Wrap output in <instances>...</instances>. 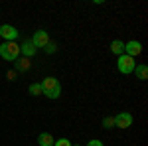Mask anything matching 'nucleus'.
<instances>
[{
    "label": "nucleus",
    "instance_id": "1",
    "mask_svg": "<svg viewBox=\"0 0 148 146\" xmlns=\"http://www.w3.org/2000/svg\"><path fill=\"white\" fill-rule=\"evenodd\" d=\"M42 91H44V95H46L47 99H59L61 97V85H59V81L56 77H46L42 81Z\"/></svg>",
    "mask_w": 148,
    "mask_h": 146
},
{
    "label": "nucleus",
    "instance_id": "2",
    "mask_svg": "<svg viewBox=\"0 0 148 146\" xmlns=\"http://www.w3.org/2000/svg\"><path fill=\"white\" fill-rule=\"evenodd\" d=\"M0 57L6 61H16L20 57V45L16 42H4L0 45Z\"/></svg>",
    "mask_w": 148,
    "mask_h": 146
},
{
    "label": "nucleus",
    "instance_id": "3",
    "mask_svg": "<svg viewBox=\"0 0 148 146\" xmlns=\"http://www.w3.org/2000/svg\"><path fill=\"white\" fill-rule=\"evenodd\" d=\"M136 67V61H134V57H128V56H119L116 59V69L123 73V75H128V73H132Z\"/></svg>",
    "mask_w": 148,
    "mask_h": 146
},
{
    "label": "nucleus",
    "instance_id": "4",
    "mask_svg": "<svg viewBox=\"0 0 148 146\" xmlns=\"http://www.w3.org/2000/svg\"><path fill=\"white\" fill-rule=\"evenodd\" d=\"M32 44H34L36 49H44L47 44H49V34H47L46 30H36L34 36H32Z\"/></svg>",
    "mask_w": 148,
    "mask_h": 146
},
{
    "label": "nucleus",
    "instance_id": "5",
    "mask_svg": "<svg viewBox=\"0 0 148 146\" xmlns=\"http://www.w3.org/2000/svg\"><path fill=\"white\" fill-rule=\"evenodd\" d=\"M0 36H2L6 42H16L18 36H20V32H18L14 26H10V24H2V26H0Z\"/></svg>",
    "mask_w": 148,
    "mask_h": 146
},
{
    "label": "nucleus",
    "instance_id": "6",
    "mask_svg": "<svg viewBox=\"0 0 148 146\" xmlns=\"http://www.w3.org/2000/svg\"><path fill=\"white\" fill-rule=\"evenodd\" d=\"M132 114L130 112H119L116 117H114V128H128V126H132Z\"/></svg>",
    "mask_w": 148,
    "mask_h": 146
},
{
    "label": "nucleus",
    "instance_id": "7",
    "mask_svg": "<svg viewBox=\"0 0 148 146\" xmlns=\"http://www.w3.org/2000/svg\"><path fill=\"white\" fill-rule=\"evenodd\" d=\"M142 53V44L136 42V40H132V42H126L125 44V56L128 57H136Z\"/></svg>",
    "mask_w": 148,
    "mask_h": 146
},
{
    "label": "nucleus",
    "instance_id": "8",
    "mask_svg": "<svg viewBox=\"0 0 148 146\" xmlns=\"http://www.w3.org/2000/svg\"><path fill=\"white\" fill-rule=\"evenodd\" d=\"M20 53H22L24 57H28V59H32V57L38 53V49L34 47L32 40H24L22 44H20Z\"/></svg>",
    "mask_w": 148,
    "mask_h": 146
},
{
    "label": "nucleus",
    "instance_id": "9",
    "mask_svg": "<svg viewBox=\"0 0 148 146\" xmlns=\"http://www.w3.org/2000/svg\"><path fill=\"white\" fill-rule=\"evenodd\" d=\"M14 63H16V69H14L16 73H24V71H28V69L32 67V61L28 57H18Z\"/></svg>",
    "mask_w": 148,
    "mask_h": 146
},
{
    "label": "nucleus",
    "instance_id": "10",
    "mask_svg": "<svg viewBox=\"0 0 148 146\" xmlns=\"http://www.w3.org/2000/svg\"><path fill=\"white\" fill-rule=\"evenodd\" d=\"M111 51H113L114 56H125V42L123 40H113L111 42Z\"/></svg>",
    "mask_w": 148,
    "mask_h": 146
},
{
    "label": "nucleus",
    "instance_id": "11",
    "mask_svg": "<svg viewBox=\"0 0 148 146\" xmlns=\"http://www.w3.org/2000/svg\"><path fill=\"white\" fill-rule=\"evenodd\" d=\"M53 142H56V138L49 132H42V134L38 136V144L40 146H53Z\"/></svg>",
    "mask_w": 148,
    "mask_h": 146
},
{
    "label": "nucleus",
    "instance_id": "12",
    "mask_svg": "<svg viewBox=\"0 0 148 146\" xmlns=\"http://www.w3.org/2000/svg\"><path fill=\"white\" fill-rule=\"evenodd\" d=\"M134 71H136V77L140 79V81H146V79H148V67L144 65V63L136 65V67H134Z\"/></svg>",
    "mask_w": 148,
    "mask_h": 146
},
{
    "label": "nucleus",
    "instance_id": "13",
    "mask_svg": "<svg viewBox=\"0 0 148 146\" xmlns=\"http://www.w3.org/2000/svg\"><path fill=\"white\" fill-rule=\"evenodd\" d=\"M28 91H30V95L32 97H40L44 91H42V83H32L30 87H28Z\"/></svg>",
    "mask_w": 148,
    "mask_h": 146
},
{
    "label": "nucleus",
    "instance_id": "14",
    "mask_svg": "<svg viewBox=\"0 0 148 146\" xmlns=\"http://www.w3.org/2000/svg\"><path fill=\"white\" fill-rule=\"evenodd\" d=\"M101 124L103 128H114V117H105Z\"/></svg>",
    "mask_w": 148,
    "mask_h": 146
},
{
    "label": "nucleus",
    "instance_id": "15",
    "mask_svg": "<svg viewBox=\"0 0 148 146\" xmlns=\"http://www.w3.org/2000/svg\"><path fill=\"white\" fill-rule=\"evenodd\" d=\"M53 146H73V142L69 138H57L56 142H53Z\"/></svg>",
    "mask_w": 148,
    "mask_h": 146
},
{
    "label": "nucleus",
    "instance_id": "16",
    "mask_svg": "<svg viewBox=\"0 0 148 146\" xmlns=\"http://www.w3.org/2000/svg\"><path fill=\"white\" fill-rule=\"evenodd\" d=\"M44 51H46V53H56V51H57V44L49 42V44H47L46 47H44Z\"/></svg>",
    "mask_w": 148,
    "mask_h": 146
},
{
    "label": "nucleus",
    "instance_id": "17",
    "mask_svg": "<svg viewBox=\"0 0 148 146\" xmlns=\"http://www.w3.org/2000/svg\"><path fill=\"white\" fill-rule=\"evenodd\" d=\"M87 146H103V142H101V140H97V138H93V140L87 142Z\"/></svg>",
    "mask_w": 148,
    "mask_h": 146
},
{
    "label": "nucleus",
    "instance_id": "18",
    "mask_svg": "<svg viewBox=\"0 0 148 146\" xmlns=\"http://www.w3.org/2000/svg\"><path fill=\"white\" fill-rule=\"evenodd\" d=\"M6 77L10 79V81H16V77H18V73H16V71H8V73H6Z\"/></svg>",
    "mask_w": 148,
    "mask_h": 146
},
{
    "label": "nucleus",
    "instance_id": "19",
    "mask_svg": "<svg viewBox=\"0 0 148 146\" xmlns=\"http://www.w3.org/2000/svg\"><path fill=\"white\" fill-rule=\"evenodd\" d=\"M73 146H79V144H73Z\"/></svg>",
    "mask_w": 148,
    "mask_h": 146
}]
</instances>
